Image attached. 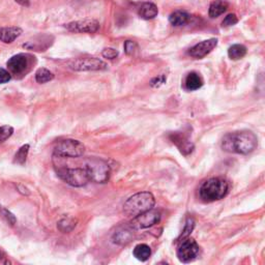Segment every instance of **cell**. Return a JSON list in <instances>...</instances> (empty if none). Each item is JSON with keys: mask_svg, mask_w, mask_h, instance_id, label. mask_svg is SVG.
<instances>
[{"mask_svg": "<svg viewBox=\"0 0 265 265\" xmlns=\"http://www.w3.org/2000/svg\"><path fill=\"white\" fill-rule=\"evenodd\" d=\"M15 1H16L17 3H19L20 5L25 6V7H27V6L30 5V1H29V0H15Z\"/></svg>", "mask_w": 265, "mask_h": 265, "instance_id": "cell-33", "label": "cell"}, {"mask_svg": "<svg viewBox=\"0 0 265 265\" xmlns=\"http://www.w3.org/2000/svg\"><path fill=\"white\" fill-rule=\"evenodd\" d=\"M169 138L172 141L173 144L179 150V151L185 155L192 153L194 151V144L189 140V136L184 132H174L169 135Z\"/></svg>", "mask_w": 265, "mask_h": 265, "instance_id": "cell-11", "label": "cell"}, {"mask_svg": "<svg viewBox=\"0 0 265 265\" xmlns=\"http://www.w3.org/2000/svg\"><path fill=\"white\" fill-rule=\"evenodd\" d=\"M84 167L86 168L88 172L90 182L97 184H105L107 183L110 178V167L103 160H99V158H88Z\"/></svg>", "mask_w": 265, "mask_h": 265, "instance_id": "cell-5", "label": "cell"}, {"mask_svg": "<svg viewBox=\"0 0 265 265\" xmlns=\"http://www.w3.org/2000/svg\"><path fill=\"white\" fill-rule=\"evenodd\" d=\"M53 79H54V75H53V73L45 68L38 69L36 73V81L39 84L50 82Z\"/></svg>", "mask_w": 265, "mask_h": 265, "instance_id": "cell-22", "label": "cell"}, {"mask_svg": "<svg viewBox=\"0 0 265 265\" xmlns=\"http://www.w3.org/2000/svg\"><path fill=\"white\" fill-rule=\"evenodd\" d=\"M161 221V214L157 210L150 209L134 217L133 221L130 223V227L134 230H140V229H146L152 227L153 225L160 223Z\"/></svg>", "mask_w": 265, "mask_h": 265, "instance_id": "cell-9", "label": "cell"}, {"mask_svg": "<svg viewBox=\"0 0 265 265\" xmlns=\"http://www.w3.org/2000/svg\"><path fill=\"white\" fill-rule=\"evenodd\" d=\"M85 151V146L78 140L66 139L58 142L54 148V155L60 157H79Z\"/></svg>", "mask_w": 265, "mask_h": 265, "instance_id": "cell-6", "label": "cell"}, {"mask_svg": "<svg viewBox=\"0 0 265 265\" xmlns=\"http://www.w3.org/2000/svg\"><path fill=\"white\" fill-rule=\"evenodd\" d=\"M203 86V80L199 74L192 72L186 78V88L189 91H194Z\"/></svg>", "mask_w": 265, "mask_h": 265, "instance_id": "cell-16", "label": "cell"}, {"mask_svg": "<svg viewBox=\"0 0 265 265\" xmlns=\"http://www.w3.org/2000/svg\"><path fill=\"white\" fill-rule=\"evenodd\" d=\"M217 45H218L217 38H209L203 40L190 48L189 51V55L196 59H201L205 57L207 54H209V53L217 47Z\"/></svg>", "mask_w": 265, "mask_h": 265, "instance_id": "cell-12", "label": "cell"}, {"mask_svg": "<svg viewBox=\"0 0 265 265\" xmlns=\"http://www.w3.org/2000/svg\"><path fill=\"white\" fill-rule=\"evenodd\" d=\"M76 225H77V221L75 219L67 218V219H62L61 221L58 222L57 228L63 233H69L75 229Z\"/></svg>", "mask_w": 265, "mask_h": 265, "instance_id": "cell-23", "label": "cell"}, {"mask_svg": "<svg viewBox=\"0 0 265 265\" xmlns=\"http://www.w3.org/2000/svg\"><path fill=\"white\" fill-rule=\"evenodd\" d=\"M66 28L76 34H95L100 29V23L97 20L85 19L68 23L66 24Z\"/></svg>", "mask_w": 265, "mask_h": 265, "instance_id": "cell-10", "label": "cell"}, {"mask_svg": "<svg viewBox=\"0 0 265 265\" xmlns=\"http://www.w3.org/2000/svg\"><path fill=\"white\" fill-rule=\"evenodd\" d=\"M166 82V77L165 76H160V77H155L151 80V85L152 87H160L162 84H164Z\"/></svg>", "mask_w": 265, "mask_h": 265, "instance_id": "cell-32", "label": "cell"}, {"mask_svg": "<svg viewBox=\"0 0 265 265\" xmlns=\"http://www.w3.org/2000/svg\"><path fill=\"white\" fill-rule=\"evenodd\" d=\"M189 18L190 16L188 13L183 12V10H176V12L172 13L170 17H169V22L175 27L184 26L189 22Z\"/></svg>", "mask_w": 265, "mask_h": 265, "instance_id": "cell-18", "label": "cell"}, {"mask_svg": "<svg viewBox=\"0 0 265 265\" xmlns=\"http://www.w3.org/2000/svg\"><path fill=\"white\" fill-rule=\"evenodd\" d=\"M0 216H1L7 224H9L10 226H14L17 223V219L16 217L10 213L9 210L5 209V208H0Z\"/></svg>", "mask_w": 265, "mask_h": 265, "instance_id": "cell-27", "label": "cell"}, {"mask_svg": "<svg viewBox=\"0 0 265 265\" xmlns=\"http://www.w3.org/2000/svg\"><path fill=\"white\" fill-rule=\"evenodd\" d=\"M199 254V246L193 238H184L180 240L177 249V258L183 263L194 261Z\"/></svg>", "mask_w": 265, "mask_h": 265, "instance_id": "cell-8", "label": "cell"}, {"mask_svg": "<svg viewBox=\"0 0 265 265\" xmlns=\"http://www.w3.org/2000/svg\"><path fill=\"white\" fill-rule=\"evenodd\" d=\"M22 33L23 30L17 26L2 27L0 29V40L3 41L4 44H10L22 35Z\"/></svg>", "mask_w": 265, "mask_h": 265, "instance_id": "cell-14", "label": "cell"}, {"mask_svg": "<svg viewBox=\"0 0 265 265\" xmlns=\"http://www.w3.org/2000/svg\"><path fill=\"white\" fill-rule=\"evenodd\" d=\"M133 230L134 229L131 228L130 225L118 229L114 233L113 241L117 245H125V243L130 242L133 237Z\"/></svg>", "mask_w": 265, "mask_h": 265, "instance_id": "cell-15", "label": "cell"}, {"mask_svg": "<svg viewBox=\"0 0 265 265\" xmlns=\"http://www.w3.org/2000/svg\"><path fill=\"white\" fill-rule=\"evenodd\" d=\"M138 50V45L133 40H126L124 43V52L128 55H133Z\"/></svg>", "mask_w": 265, "mask_h": 265, "instance_id": "cell-29", "label": "cell"}, {"mask_svg": "<svg viewBox=\"0 0 265 265\" xmlns=\"http://www.w3.org/2000/svg\"><path fill=\"white\" fill-rule=\"evenodd\" d=\"M154 204L155 199L151 193L141 192L133 195L125 201L123 204V211L128 216L136 217L153 208Z\"/></svg>", "mask_w": 265, "mask_h": 265, "instance_id": "cell-3", "label": "cell"}, {"mask_svg": "<svg viewBox=\"0 0 265 265\" xmlns=\"http://www.w3.org/2000/svg\"><path fill=\"white\" fill-rule=\"evenodd\" d=\"M247 48L246 46L240 45V44H235L232 45L229 50H228V56L232 60H238L245 57L247 55Z\"/></svg>", "mask_w": 265, "mask_h": 265, "instance_id": "cell-21", "label": "cell"}, {"mask_svg": "<svg viewBox=\"0 0 265 265\" xmlns=\"http://www.w3.org/2000/svg\"><path fill=\"white\" fill-rule=\"evenodd\" d=\"M70 69L78 72H87V71H103L108 68L107 63L97 57H86V58H77L68 63Z\"/></svg>", "mask_w": 265, "mask_h": 265, "instance_id": "cell-7", "label": "cell"}, {"mask_svg": "<svg viewBox=\"0 0 265 265\" xmlns=\"http://www.w3.org/2000/svg\"><path fill=\"white\" fill-rule=\"evenodd\" d=\"M258 138L253 132L240 131L229 133L222 140V148L230 153L249 154L256 150Z\"/></svg>", "mask_w": 265, "mask_h": 265, "instance_id": "cell-1", "label": "cell"}, {"mask_svg": "<svg viewBox=\"0 0 265 265\" xmlns=\"http://www.w3.org/2000/svg\"><path fill=\"white\" fill-rule=\"evenodd\" d=\"M14 134V128L10 125L0 126V144L6 141Z\"/></svg>", "mask_w": 265, "mask_h": 265, "instance_id": "cell-25", "label": "cell"}, {"mask_svg": "<svg viewBox=\"0 0 265 265\" xmlns=\"http://www.w3.org/2000/svg\"><path fill=\"white\" fill-rule=\"evenodd\" d=\"M57 175L63 182L75 188L84 187L90 182L85 167L59 168L57 170Z\"/></svg>", "mask_w": 265, "mask_h": 265, "instance_id": "cell-4", "label": "cell"}, {"mask_svg": "<svg viewBox=\"0 0 265 265\" xmlns=\"http://www.w3.org/2000/svg\"><path fill=\"white\" fill-rule=\"evenodd\" d=\"M228 8V3L224 0H216L209 6L208 14L210 18H218L219 16L224 14Z\"/></svg>", "mask_w": 265, "mask_h": 265, "instance_id": "cell-19", "label": "cell"}, {"mask_svg": "<svg viewBox=\"0 0 265 265\" xmlns=\"http://www.w3.org/2000/svg\"><path fill=\"white\" fill-rule=\"evenodd\" d=\"M158 14L157 6L152 2H145L139 9V16L144 20H151Z\"/></svg>", "mask_w": 265, "mask_h": 265, "instance_id": "cell-17", "label": "cell"}, {"mask_svg": "<svg viewBox=\"0 0 265 265\" xmlns=\"http://www.w3.org/2000/svg\"><path fill=\"white\" fill-rule=\"evenodd\" d=\"M133 254H134V256L136 257V259H138L139 261H142V262H145L151 258V250L150 246L145 245V243H140V245H137L135 247Z\"/></svg>", "mask_w": 265, "mask_h": 265, "instance_id": "cell-20", "label": "cell"}, {"mask_svg": "<svg viewBox=\"0 0 265 265\" xmlns=\"http://www.w3.org/2000/svg\"><path fill=\"white\" fill-rule=\"evenodd\" d=\"M237 22H238V19H237L236 15L235 14H229L224 19V21L222 22V27H230V26L235 25Z\"/></svg>", "mask_w": 265, "mask_h": 265, "instance_id": "cell-28", "label": "cell"}, {"mask_svg": "<svg viewBox=\"0 0 265 265\" xmlns=\"http://www.w3.org/2000/svg\"><path fill=\"white\" fill-rule=\"evenodd\" d=\"M229 193V184L222 177H213L207 179L199 189L200 198L204 202L210 203L225 198Z\"/></svg>", "mask_w": 265, "mask_h": 265, "instance_id": "cell-2", "label": "cell"}, {"mask_svg": "<svg viewBox=\"0 0 265 265\" xmlns=\"http://www.w3.org/2000/svg\"><path fill=\"white\" fill-rule=\"evenodd\" d=\"M102 55L107 59H115L118 56V51L113 48H106L103 50Z\"/></svg>", "mask_w": 265, "mask_h": 265, "instance_id": "cell-30", "label": "cell"}, {"mask_svg": "<svg viewBox=\"0 0 265 265\" xmlns=\"http://www.w3.org/2000/svg\"><path fill=\"white\" fill-rule=\"evenodd\" d=\"M29 145L25 144L22 147H20V150L18 151V152L15 155V160L14 162L19 164V165H24L26 162V158L28 155V151H29Z\"/></svg>", "mask_w": 265, "mask_h": 265, "instance_id": "cell-24", "label": "cell"}, {"mask_svg": "<svg viewBox=\"0 0 265 265\" xmlns=\"http://www.w3.org/2000/svg\"><path fill=\"white\" fill-rule=\"evenodd\" d=\"M7 67L15 75H21L28 67V58L25 54H17L10 57L7 61Z\"/></svg>", "mask_w": 265, "mask_h": 265, "instance_id": "cell-13", "label": "cell"}, {"mask_svg": "<svg viewBox=\"0 0 265 265\" xmlns=\"http://www.w3.org/2000/svg\"><path fill=\"white\" fill-rule=\"evenodd\" d=\"M194 227H195V221L192 218H188L187 223H186V226H185V229L183 231V234L180 235V237H179L178 240H182L184 238L189 237L190 233H192V231L194 230Z\"/></svg>", "mask_w": 265, "mask_h": 265, "instance_id": "cell-26", "label": "cell"}, {"mask_svg": "<svg viewBox=\"0 0 265 265\" xmlns=\"http://www.w3.org/2000/svg\"><path fill=\"white\" fill-rule=\"evenodd\" d=\"M10 79H12V76H10V74L7 71L4 69H0V84H5L9 82Z\"/></svg>", "mask_w": 265, "mask_h": 265, "instance_id": "cell-31", "label": "cell"}]
</instances>
